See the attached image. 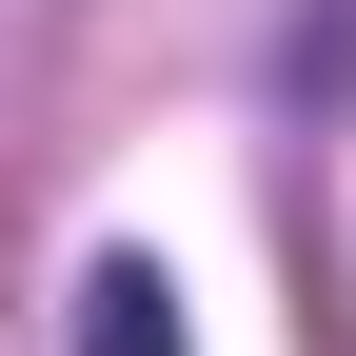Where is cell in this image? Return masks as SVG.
<instances>
[{"label":"cell","mask_w":356,"mask_h":356,"mask_svg":"<svg viewBox=\"0 0 356 356\" xmlns=\"http://www.w3.org/2000/svg\"><path fill=\"white\" fill-rule=\"evenodd\" d=\"M79 356H198V337H178V277H159V257H79Z\"/></svg>","instance_id":"1"}]
</instances>
